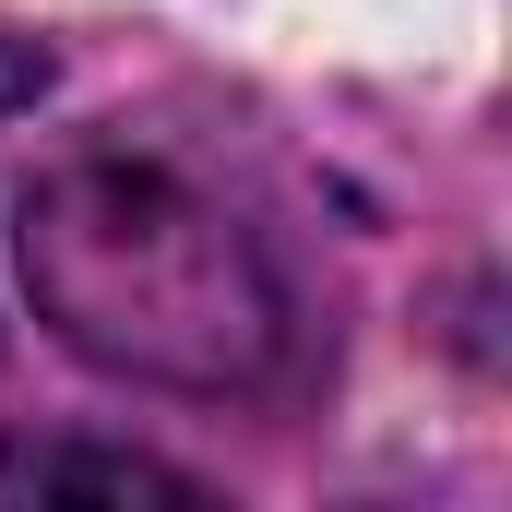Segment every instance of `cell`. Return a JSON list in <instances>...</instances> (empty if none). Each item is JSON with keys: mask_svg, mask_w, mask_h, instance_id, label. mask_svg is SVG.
I'll use <instances>...</instances> for the list:
<instances>
[{"mask_svg": "<svg viewBox=\"0 0 512 512\" xmlns=\"http://www.w3.org/2000/svg\"><path fill=\"white\" fill-rule=\"evenodd\" d=\"M0 501H203V477L131 441H0Z\"/></svg>", "mask_w": 512, "mask_h": 512, "instance_id": "obj_2", "label": "cell"}, {"mask_svg": "<svg viewBox=\"0 0 512 512\" xmlns=\"http://www.w3.org/2000/svg\"><path fill=\"white\" fill-rule=\"evenodd\" d=\"M24 251V298L36 322L155 393H274L298 358V298L262 251V227L179 155L155 143H60L24 179L12 215Z\"/></svg>", "mask_w": 512, "mask_h": 512, "instance_id": "obj_1", "label": "cell"}]
</instances>
